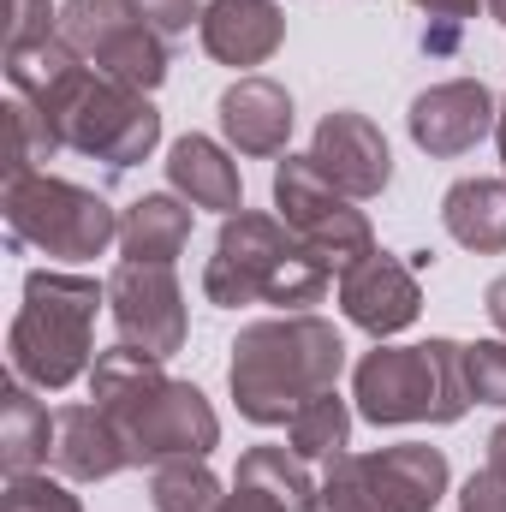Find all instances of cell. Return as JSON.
I'll use <instances>...</instances> for the list:
<instances>
[{
	"instance_id": "obj_1",
	"label": "cell",
	"mask_w": 506,
	"mask_h": 512,
	"mask_svg": "<svg viewBox=\"0 0 506 512\" xmlns=\"http://www.w3.org/2000/svg\"><path fill=\"white\" fill-rule=\"evenodd\" d=\"M90 399L114 423L131 471H143V465L155 471L167 459H209L221 447V417L203 399V387L173 382L161 370V358H149V352H131V346L96 352Z\"/></svg>"
},
{
	"instance_id": "obj_2",
	"label": "cell",
	"mask_w": 506,
	"mask_h": 512,
	"mask_svg": "<svg viewBox=\"0 0 506 512\" xmlns=\"http://www.w3.org/2000/svg\"><path fill=\"white\" fill-rule=\"evenodd\" d=\"M346 376V340L328 316L298 310V316H268L239 328L227 387L239 417L256 429H286L292 411L316 393H334Z\"/></svg>"
},
{
	"instance_id": "obj_3",
	"label": "cell",
	"mask_w": 506,
	"mask_h": 512,
	"mask_svg": "<svg viewBox=\"0 0 506 512\" xmlns=\"http://www.w3.org/2000/svg\"><path fill=\"white\" fill-rule=\"evenodd\" d=\"M340 274L310 251L280 215H256L239 209L221 221L215 233V256L203 268V298L221 304V310H239V304H274L280 316H298L310 304L328 298Z\"/></svg>"
},
{
	"instance_id": "obj_4",
	"label": "cell",
	"mask_w": 506,
	"mask_h": 512,
	"mask_svg": "<svg viewBox=\"0 0 506 512\" xmlns=\"http://www.w3.org/2000/svg\"><path fill=\"white\" fill-rule=\"evenodd\" d=\"M102 304H108V280L66 274V268H30L24 304L6 328L12 382H30L36 393H66L78 376H90Z\"/></svg>"
},
{
	"instance_id": "obj_5",
	"label": "cell",
	"mask_w": 506,
	"mask_h": 512,
	"mask_svg": "<svg viewBox=\"0 0 506 512\" xmlns=\"http://www.w3.org/2000/svg\"><path fill=\"white\" fill-rule=\"evenodd\" d=\"M352 399L358 417L376 429H405V423H429L447 429L471 411V387H465V346L459 340H423V346H387L358 358L352 370Z\"/></svg>"
},
{
	"instance_id": "obj_6",
	"label": "cell",
	"mask_w": 506,
	"mask_h": 512,
	"mask_svg": "<svg viewBox=\"0 0 506 512\" xmlns=\"http://www.w3.org/2000/svg\"><path fill=\"white\" fill-rule=\"evenodd\" d=\"M0 215H6V245L12 251L90 262L108 245H120V209L102 191L54 179V173H6Z\"/></svg>"
},
{
	"instance_id": "obj_7",
	"label": "cell",
	"mask_w": 506,
	"mask_h": 512,
	"mask_svg": "<svg viewBox=\"0 0 506 512\" xmlns=\"http://www.w3.org/2000/svg\"><path fill=\"white\" fill-rule=\"evenodd\" d=\"M447 483H453V465L429 441L340 453V459H328L310 512H435Z\"/></svg>"
},
{
	"instance_id": "obj_8",
	"label": "cell",
	"mask_w": 506,
	"mask_h": 512,
	"mask_svg": "<svg viewBox=\"0 0 506 512\" xmlns=\"http://www.w3.org/2000/svg\"><path fill=\"white\" fill-rule=\"evenodd\" d=\"M42 120L60 131L66 149L102 161L108 173H126L137 161H149L155 143H161V114H155V102H149L143 90H126V84L102 78L96 66H90V72L72 84V96H66L54 114H42Z\"/></svg>"
},
{
	"instance_id": "obj_9",
	"label": "cell",
	"mask_w": 506,
	"mask_h": 512,
	"mask_svg": "<svg viewBox=\"0 0 506 512\" xmlns=\"http://www.w3.org/2000/svg\"><path fill=\"white\" fill-rule=\"evenodd\" d=\"M60 36L84 54V66H96L102 78L143 90V96L161 90L173 72L167 36L143 24L131 0H60Z\"/></svg>"
},
{
	"instance_id": "obj_10",
	"label": "cell",
	"mask_w": 506,
	"mask_h": 512,
	"mask_svg": "<svg viewBox=\"0 0 506 512\" xmlns=\"http://www.w3.org/2000/svg\"><path fill=\"white\" fill-rule=\"evenodd\" d=\"M274 209H280V221L322 256L334 274H346L352 262L376 256V227H370V215H364L346 191H334V185L316 173L310 155H280V167H274Z\"/></svg>"
},
{
	"instance_id": "obj_11",
	"label": "cell",
	"mask_w": 506,
	"mask_h": 512,
	"mask_svg": "<svg viewBox=\"0 0 506 512\" xmlns=\"http://www.w3.org/2000/svg\"><path fill=\"white\" fill-rule=\"evenodd\" d=\"M108 316H114V334L131 352H149V358H173L185 352V334H191V310H185V286L173 274V262H120L108 274Z\"/></svg>"
},
{
	"instance_id": "obj_12",
	"label": "cell",
	"mask_w": 506,
	"mask_h": 512,
	"mask_svg": "<svg viewBox=\"0 0 506 512\" xmlns=\"http://www.w3.org/2000/svg\"><path fill=\"white\" fill-rule=\"evenodd\" d=\"M495 114L501 108L483 78H447V84H429L423 96H411L405 131L423 155L453 161V155H471L483 137H495Z\"/></svg>"
},
{
	"instance_id": "obj_13",
	"label": "cell",
	"mask_w": 506,
	"mask_h": 512,
	"mask_svg": "<svg viewBox=\"0 0 506 512\" xmlns=\"http://www.w3.org/2000/svg\"><path fill=\"white\" fill-rule=\"evenodd\" d=\"M334 298H340L346 322L364 328L370 340H393V334H405V328L423 316L417 268H411L405 256H387V251L352 262V268L334 280Z\"/></svg>"
},
{
	"instance_id": "obj_14",
	"label": "cell",
	"mask_w": 506,
	"mask_h": 512,
	"mask_svg": "<svg viewBox=\"0 0 506 512\" xmlns=\"http://www.w3.org/2000/svg\"><path fill=\"white\" fill-rule=\"evenodd\" d=\"M310 161L352 203H370V197H381L393 185V149H387V137H381V126L370 114H352V108L322 114V126L310 137Z\"/></svg>"
},
{
	"instance_id": "obj_15",
	"label": "cell",
	"mask_w": 506,
	"mask_h": 512,
	"mask_svg": "<svg viewBox=\"0 0 506 512\" xmlns=\"http://www.w3.org/2000/svg\"><path fill=\"white\" fill-rule=\"evenodd\" d=\"M215 120H221V137H227L233 155H286L298 114H292L286 84H274V78H262V72H245L239 84L221 90Z\"/></svg>"
},
{
	"instance_id": "obj_16",
	"label": "cell",
	"mask_w": 506,
	"mask_h": 512,
	"mask_svg": "<svg viewBox=\"0 0 506 512\" xmlns=\"http://www.w3.org/2000/svg\"><path fill=\"white\" fill-rule=\"evenodd\" d=\"M197 36H203V54H209V60H221V66H233V72H251V66H262V60L280 54V42H286V12H280L274 0H209Z\"/></svg>"
},
{
	"instance_id": "obj_17",
	"label": "cell",
	"mask_w": 506,
	"mask_h": 512,
	"mask_svg": "<svg viewBox=\"0 0 506 512\" xmlns=\"http://www.w3.org/2000/svg\"><path fill=\"white\" fill-rule=\"evenodd\" d=\"M48 465L66 477V483H108L131 471L126 447L114 435V423L102 417V405H60L54 411V453Z\"/></svg>"
},
{
	"instance_id": "obj_18",
	"label": "cell",
	"mask_w": 506,
	"mask_h": 512,
	"mask_svg": "<svg viewBox=\"0 0 506 512\" xmlns=\"http://www.w3.org/2000/svg\"><path fill=\"white\" fill-rule=\"evenodd\" d=\"M167 185L191 209H215V215H239L245 209V179H239L233 149L215 143V137H197V131H185L167 149Z\"/></svg>"
},
{
	"instance_id": "obj_19",
	"label": "cell",
	"mask_w": 506,
	"mask_h": 512,
	"mask_svg": "<svg viewBox=\"0 0 506 512\" xmlns=\"http://www.w3.org/2000/svg\"><path fill=\"white\" fill-rule=\"evenodd\" d=\"M90 66H84V54L54 30L48 42H30V48H6V84H12V96L18 102H30L36 114H54L66 96H72V84L84 78Z\"/></svg>"
},
{
	"instance_id": "obj_20",
	"label": "cell",
	"mask_w": 506,
	"mask_h": 512,
	"mask_svg": "<svg viewBox=\"0 0 506 512\" xmlns=\"http://www.w3.org/2000/svg\"><path fill=\"white\" fill-rule=\"evenodd\" d=\"M191 221L197 209L179 191H149L120 215V256L126 262H179L191 245Z\"/></svg>"
},
{
	"instance_id": "obj_21",
	"label": "cell",
	"mask_w": 506,
	"mask_h": 512,
	"mask_svg": "<svg viewBox=\"0 0 506 512\" xmlns=\"http://www.w3.org/2000/svg\"><path fill=\"white\" fill-rule=\"evenodd\" d=\"M441 227L453 245L477 256H501L506 251V179H453L441 197Z\"/></svg>"
},
{
	"instance_id": "obj_22",
	"label": "cell",
	"mask_w": 506,
	"mask_h": 512,
	"mask_svg": "<svg viewBox=\"0 0 506 512\" xmlns=\"http://www.w3.org/2000/svg\"><path fill=\"white\" fill-rule=\"evenodd\" d=\"M48 453H54V411L36 399L30 382H12L0 399V471L30 477L48 465Z\"/></svg>"
},
{
	"instance_id": "obj_23",
	"label": "cell",
	"mask_w": 506,
	"mask_h": 512,
	"mask_svg": "<svg viewBox=\"0 0 506 512\" xmlns=\"http://www.w3.org/2000/svg\"><path fill=\"white\" fill-rule=\"evenodd\" d=\"M233 483L262 489V495H274L280 507H292V512H310L316 507V483H322V477H310V459H298L292 447H251V453L239 459Z\"/></svg>"
},
{
	"instance_id": "obj_24",
	"label": "cell",
	"mask_w": 506,
	"mask_h": 512,
	"mask_svg": "<svg viewBox=\"0 0 506 512\" xmlns=\"http://www.w3.org/2000/svg\"><path fill=\"white\" fill-rule=\"evenodd\" d=\"M346 441H352V405L340 399V387L304 399V405L292 411V423H286V447H292L298 459H340Z\"/></svg>"
},
{
	"instance_id": "obj_25",
	"label": "cell",
	"mask_w": 506,
	"mask_h": 512,
	"mask_svg": "<svg viewBox=\"0 0 506 512\" xmlns=\"http://www.w3.org/2000/svg\"><path fill=\"white\" fill-rule=\"evenodd\" d=\"M221 501H227V489L209 471V459H167L149 471V507L155 512H215Z\"/></svg>"
},
{
	"instance_id": "obj_26",
	"label": "cell",
	"mask_w": 506,
	"mask_h": 512,
	"mask_svg": "<svg viewBox=\"0 0 506 512\" xmlns=\"http://www.w3.org/2000/svg\"><path fill=\"white\" fill-rule=\"evenodd\" d=\"M6 114H12V161H6V173H48L42 161H54V155L66 149V143H60V131L48 126L30 102H18V96H12V108H6Z\"/></svg>"
},
{
	"instance_id": "obj_27",
	"label": "cell",
	"mask_w": 506,
	"mask_h": 512,
	"mask_svg": "<svg viewBox=\"0 0 506 512\" xmlns=\"http://www.w3.org/2000/svg\"><path fill=\"white\" fill-rule=\"evenodd\" d=\"M465 387H471V405H501L506 411V340L465 346Z\"/></svg>"
},
{
	"instance_id": "obj_28",
	"label": "cell",
	"mask_w": 506,
	"mask_h": 512,
	"mask_svg": "<svg viewBox=\"0 0 506 512\" xmlns=\"http://www.w3.org/2000/svg\"><path fill=\"white\" fill-rule=\"evenodd\" d=\"M6 512H84V501L66 489V477L30 471V477H6Z\"/></svg>"
},
{
	"instance_id": "obj_29",
	"label": "cell",
	"mask_w": 506,
	"mask_h": 512,
	"mask_svg": "<svg viewBox=\"0 0 506 512\" xmlns=\"http://www.w3.org/2000/svg\"><path fill=\"white\" fill-rule=\"evenodd\" d=\"M54 30H60V6L54 0H6V48L48 42Z\"/></svg>"
},
{
	"instance_id": "obj_30",
	"label": "cell",
	"mask_w": 506,
	"mask_h": 512,
	"mask_svg": "<svg viewBox=\"0 0 506 512\" xmlns=\"http://www.w3.org/2000/svg\"><path fill=\"white\" fill-rule=\"evenodd\" d=\"M131 6H137L143 24H155V30L173 42V36H185L191 24H203V6H209V0H131Z\"/></svg>"
},
{
	"instance_id": "obj_31",
	"label": "cell",
	"mask_w": 506,
	"mask_h": 512,
	"mask_svg": "<svg viewBox=\"0 0 506 512\" xmlns=\"http://www.w3.org/2000/svg\"><path fill=\"white\" fill-rule=\"evenodd\" d=\"M459 512H506V477L501 471H477L465 489H459Z\"/></svg>"
},
{
	"instance_id": "obj_32",
	"label": "cell",
	"mask_w": 506,
	"mask_h": 512,
	"mask_svg": "<svg viewBox=\"0 0 506 512\" xmlns=\"http://www.w3.org/2000/svg\"><path fill=\"white\" fill-rule=\"evenodd\" d=\"M411 6L429 12V24H459V30L483 12V0H411Z\"/></svg>"
},
{
	"instance_id": "obj_33",
	"label": "cell",
	"mask_w": 506,
	"mask_h": 512,
	"mask_svg": "<svg viewBox=\"0 0 506 512\" xmlns=\"http://www.w3.org/2000/svg\"><path fill=\"white\" fill-rule=\"evenodd\" d=\"M215 512H292V507H280L274 495H262V489H245V483H233V495L221 501Z\"/></svg>"
},
{
	"instance_id": "obj_34",
	"label": "cell",
	"mask_w": 506,
	"mask_h": 512,
	"mask_svg": "<svg viewBox=\"0 0 506 512\" xmlns=\"http://www.w3.org/2000/svg\"><path fill=\"white\" fill-rule=\"evenodd\" d=\"M483 310H489V322L501 328V340H506V274H501V280H489V292H483Z\"/></svg>"
},
{
	"instance_id": "obj_35",
	"label": "cell",
	"mask_w": 506,
	"mask_h": 512,
	"mask_svg": "<svg viewBox=\"0 0 506 512\" xmlns=\"http://www.w3.org/2000/svg\"><path fill=\"white\" fill-rule=\"evenodd\" d=\"M489 471H501V477H506V423L489 429Z\"/></svg>"
},
{
	"instance_id": "obj_36",
	"label": "cell",
	"mask_w": 506,
	"mask_h": 512,
	"mask_svg": "<svg viewBox=\"0 0 506 512\" xmlns=\"http://www.w3.org/2000/svg\"><path fill=\"white\" fill-rule=\"evenodd\" d=\"M495 149H501V173H506V102H501V114H495Z\"/></svg>"
},
{
	"instance_id": "obj_37",
	"label": "cell",
	"mask_w": 506,
	"mask_h": 512,
	"mask_svg": "<svg viewBox=\"0 0 506 512\" xmlns=\"http://www.w3.org/2000/svg\"><path fill=\"white\" fill-rule=\"evenodd\" d=\"M483 12H489L495 24H506V0H483Z\"/></svg>"
}]
</instances>
